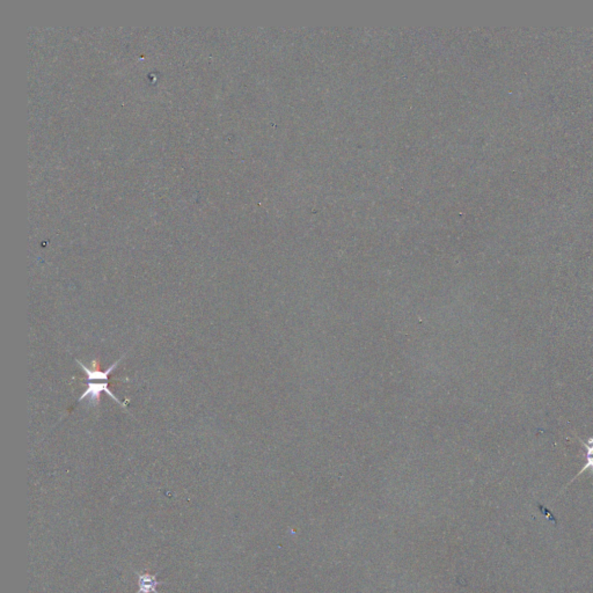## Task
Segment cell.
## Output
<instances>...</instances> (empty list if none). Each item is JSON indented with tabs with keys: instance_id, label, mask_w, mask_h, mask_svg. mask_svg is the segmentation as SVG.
<instances>
[{
	"instance_id": "7a4b0ae2",
	"label": "cell",
	"mask_w": 593,
	"mask_h": 593,
	"mask_svg": "<svg viewBox=\"0 0 593 593\" xmlns=\"http://www.w3.org/2000/svg\"><path fill=\"white\" fill-rule=\"evenodd\" d=\"M581 443L583 444V446L585 447V458H587V462H585V465L583 466V468L580 470V473L577 474L576 476L574 477L573 480L570 481V483H573L575 480L577 479L578 476L582 475L584 472H587V470H591L592 474H593V437H590L588 439V442H584L581 439Z\"/></svg>"
},
{
	"instance_id": "6da1fadb",
	"label": "cell",
	"mask_w": 593,
	"mask_h": 593,
	"mask_svg": "<svg viewBox=\"0 0 593 593\" xmlns=\"http://www.w3.org/2000/svg\"><path fill=\"white\" fill-rule=\"evenodd\" d=\"M102 393H106L108 396H110L114 401H116V403L118 404V406H121L123 408L127 407V403L121 402V401L114 395V393L109 389V383H108V380H101L100 382L88 381V385H87L86 390L81 394V396L79 397L78 401L79 402H81L82 400H88V403L90 404V406L97 407L100 404L101 394Z\"/></svg>"
}]
</instances>
